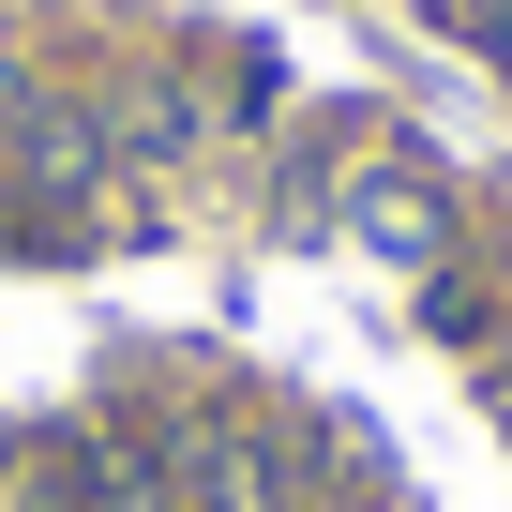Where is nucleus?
Wrapping results in <instances>:
<instances>
[{
    "label": "nucleus",
    "mask_w": 512,
    "mask_h": 512,
    "mask_svg": "<svg viewBox=\"0 0 512 512\" xmlns=\"http://www.w3.org/2000/svg\"><path fill=\"white\" fill-rule=\"evenodd\" d=\"M362 226H377L392 256H437V181H422V166H392V181L362 196Z\"/></svg>",
    "instance_id": "1"
},
{
    "label": "nucleus",
    "mask_w": 512,
    "mask_h": 512,
    "mask_svg": "<svg viewBox=\"0 0 512 512\" xmlns=\"http://www.w3.org/2000/svg\"><path fill=\"white\" fill-rule=\"evenodd\" d=\"M497 422H512V347H497Z\"/></svg>",
    "instance_id": "2"
}]
</instances>
